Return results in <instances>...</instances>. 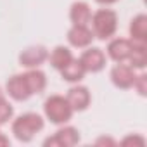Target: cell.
Segmentation results:
<instances>
[{"instance_id":"4","label":"cell","mask_w":147,"mask_h":147,"mask_svg":"<svg viewBox=\"0 0 147 147\" xmlns=\"http://www.w3.org/2000/svg\"><path fill=\"white\" fill-rule=\"evenodd\" d=\"M80 62L83 64L85 71H90V73H97L104 67L106 64V55L102 54L100 49H88L82 54L80 57Z\"/></svg>"},{"instance_id":"11","label":"cell","mask_w":147,"mask_h":147,"mask_svg":"<svg viewBox=\"0 0 147 147\" xmlns=\"http://www.w3.org/2000/svg\"><path fill=\"white\" fill-rule=\"evenodd\" d=\"M107 52H109V57L118 61V62H123L130 57V52H131V42L125 40V38H118V40H113L107 47Z\"/></svg>"},{"instance_id":"20","label":"cell","mask_w":147,"mask_h":147,"mask_svg":"<svg viewBox=\"0 0 147 147\" xmlns=\"http://www.w3.org/2000/svg\"><path fill=\"white\" fill-rule=\"evenodd\" d=\"M131 142H133V144L137 142V144L144 145V138H140V137H128V138H125V140H123V144H131Z\"/></svg>"},{"instance_id":"22","label":"cell","mask_w":147,"mask_h":147,"mask_svg":"<svg viewBox=\"0 0 147 147\" xmlns=\"http://www.w3.org/2000/svg\"><path fill=\"white\" fill-rule=\"evenodd\" d=\"M0 145H9V138L0 133Z\"/></svg>"},{"instance_id":"23","label":"cell","mask_w":147,"mask_h":147,"mask_svg":"<svg viewBox=\"0 0 147 147\" xmlns=\"http://www.w3.org/2000/svg\"><path fill=\"white\" fill-rule=\"evenodd\" d=\"M99 4H113V2H116V0H97Z\"/></svg>"},{"instance_id":"16","label":"cell","mask_w":147,"mask_h":147,"mask_svg":"<svg viewBox=\"0 0 147 147\" xmlns=\"http://www.w3.org/2000/svg\"><path fill=\"white\" fill-rule=\"evenodd\" d=\"M130 62H131V67H138L142 69L147 62V52H145V43H138V42H133L131 43V52H130Z\"/></svg>"},{"instance_id":"21","label":"cell","mask_w":147,"mask_h":147,"mask_svg":"<svg viewBox=\"0 0 147 147\" xmlns=\"http://www.w3.org/2000/svg\"><path fill=\"white\" fill-rule=\"evenodd\" d=\"M97 144H99V145H102V144H109V145H114V140H111V138H99V140H97Z\"/></svg>"},{"instance_id":"5","label":"cell","mask_w":147,"mask_h":147,"mask_svg":"<svg viewBox=\"0 0 147 147\" xmlns=\"http://www.w3.org/2000/svg\"><path fill=\"white\" fill-rule=\"evenodd\" d=\"M80 140V135H78V130L71 128V126H66V128H61L55 137L52 138H47L45 140V145H59V147H71L78 144Z\"/></svg>"},{"instance_id":"3","label":"cell","mask_w":147,"mask_h":147,"mask_svg":"<svg viewBox=\"0 0 147 147\" xmlns=\"http://www.w3.org/2000/svg\"><path fill=\"white\" fill-rule=\"evenodd\" d=\"M94 31L99 38L106 40L109 36L114 35L116 31V26H118V19H116V14L109 9H100L94 14Z\"/></svg>"},{"instance_id":"14","label":"cell","mask_w":147,"mask_h":147,"mask_svg":"<svg viewBox=\"0 0 147 147\" xmlns=\"http://www.w3.org/2000/svg\"><path fill=\"white\" fill-rule=\"evenodd\" d=\"M71 21L73 24H78V26H87V23L90 21V7L85 2H76L71 5Z\"/></svg>"},{"instance_id":"10","label":"cell","mask_w":147,"mask_h":147,"mask_svg":"<svg viewBox=\"0 0 147 147\" xmlns=\"http://www.w3.org/2000/svg\"><path fill=\"white\" fill-rule=\"evenodd\" d=\"M47 59V50L43 47H30L26 50H23V54L19 55V61L24 67H35L38 64H42Z\"/></svg>"},{"instance_id":"6","label":"cell","mask_w":147,"mask_h":147,"mask_svg":"<svg viewBox=\"0 0 147 147\" xmlns=\"http://www.w3.org/2000/svg\"><path fill=\"white\" fill-rule=\"evenodd\" d=\"M111 80L119 88H130V87H133V82H135V73L130 66L118 64L111 71Z\"/></svg>"},{"instance_id":"18","label":"cell","mask_w":147,"mask_h":147,"mask_svg":"<svg viewBox=\"0 0 147 147\" xmlns=\"http://www.w3.org/2000/svg\"><path fill=\"white\" fill-rule=\"evenodd\" d=\"M11 116H12V106L5 99H2L0 100V125L5 123Z\"/></svg>"},{"instance_id":"7","label":"cell","mask_w":147,"mask_h":147,"mask_svg":"<svg viewBox=\"0 0 147 147\" xmlns=\"http://www.w3.org/2000/svg\"><path fill=\"white\" fill-rule=\"evenodd\" d=\"M66 100L69 102L73 111H83V109H87V106L90 102V94L85 87H73L67 92Z\"/></svg>"},{"instance_id":"19","label":"cell","mask_w":147,"mask_h":147,"mask_svg":"<svg viewBox=\"0 0 147 147\" xmlns=\"http://www.w3.org/2000/svg\"><path fill=\"white\" fill-rule=\"evenodd\" d=\"M133 85L137 87V90H138V94H140V95H145V94H147V76H145V75L135 76Z\"/></svg>"},{"instance_id":"12","label":"cell","mask_w":147,"mask_h":147,"mask_svg":"<svg viewBox=\"0 0 147 147\" xmlns=\"http://www.w3.org/2000/svg\"><path fill=\"white\" fill-rule=\"evenodd\" d=\"M85 73H87V71H85L83 64L80 62V59H71V61L61 69L62 78L67 80V82H80V80L83 78Z\"/></svg>"},{"instance_id":"1","label":"cell","mask_w":147,"mask_h":147,"mask_svg":"<svg viewBox=\"0 0 147 147\" xmlns=\"http://www.w3.org/2000/svg\"><path fill=\"white\" fill-rule=\"evenodd\" d=\"M42 128H43V119H42L38 114H35V113H28V114L19 116V118L14 121V125H12L14 135H16L19 140H23V142L31 140L33 135H35L36 131H40Z\"/></svg>"},{"instance_id":"17","label":"cell","mask_w":147,"mask_h":147,"mask_svg":"<svg viewBox=\"0 0 147 147\" xmlns=\"http://www.w3.org/2000/svg\"><path fill=\"white\" fill-rule=\"evenodd\" d=\"M71 59H73V55H71L69 49H66V47H55L50 54V64L55 69H62Z\"/></svg>"},{"instance_id":"2","label":"cell","mask_w":147,"mask_h":147,"mask_svg":"<svg viewBox=\"0 0 147 147\" xmlns=\"http://www.w3.org/2000/svg\"><path fill=\"white\" fill-rule=\"evenodd\" d=\"M45 114L47 118L55 123V125H61V123H66L71 114H73V109L69 106V102L61 97V95H52L50 99H47L45 102Z\"/></svg>"},{"instance_id":"24","label":"cell","mask_w":147,"mask_h":147,"mask_svg":"<svg viewBox=\"0 0 147 147\" xmlns=\"http://www.w3.org/2000/svg\"><path fill=\"white\" fill-rule=\"evenodd\" d=\"M4 99V94H2V90H0V100H2Z\"/></svg>"},{"instance_id":"15","label":"cell","mask_w":147,"mask_h":147,"mask_svg":"<svg viewBox=\"0 0 147 147\" xmlns=\"http://www.w3.org/2000/svg\"><path fill=\"white\" fill-rule=\"evenodd\" d=\"M130 33H131L133 42L145 43V38H147V16H144V14L137 16L130 24Z\"/></svg>"},{"instance_id":"9","label":"cell","mask_w":147,"mask_h":147,"mask_svg":"<svg viewBox=\"0 0 147 147\" xmlns=\"http://www.w3.org/2000/svg\"><path fill=\"white\" fill-rule=\"evenodd\" d=\"M92 38H94V35H92V31L87 28V26H78V24H75L69 31H67V40H69V43L71 45H75V47H88L90 43H92Z\"/></svg>"},{"instance_id":"8","label":"cell","mask_w":147,"mask_h":147,"mask_svg":"<svg viewBox=\"0 0 147 147\" xmlns=\"http://www.w3.org/2000/svg\"><path fill=\"white\" fill-rule=\"evenodd\" d=\"M7 92L12 99L16 100H26L31 94H30V88L26 85V80L23 75H16L12 76L9 82H7Z\"/></svg>"},{"instance_id":"13","label":"cell","mask_w":147,"mask_h":147,"mask_svg":"<svg viewBox=\"0 0 147 147\" xmlns=\"http://www.w3.org/2000/svg\"><path fill=\"white\" fill-rule=\"evenodd\" d=\"M24 80H26V85H28V88H30V94L33 95V94H40L43 88H45V85H47V80H45V75L42 71H36V69H31V71H28V73H24Z\"/></svg>"}]
</instances>
